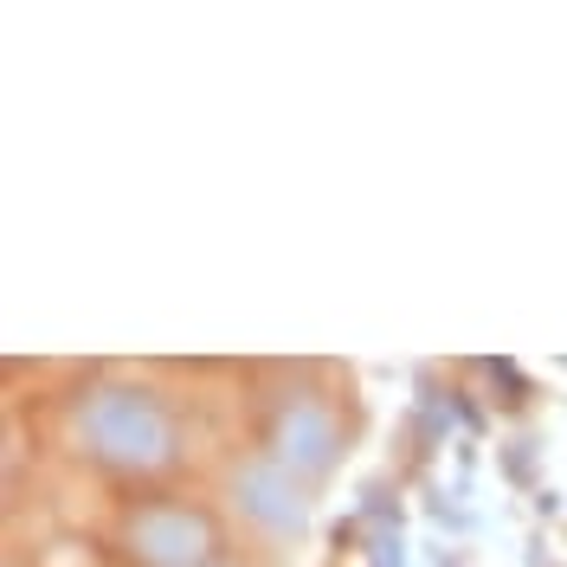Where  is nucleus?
Returning <instances> with one entry per match:
<instances>
[{"instance_id": "nucleus-1", "label": "nucleus", "mask_w": 567, "mask_h": 567, "mask_svg": "<svg viewBox=\"0 0 567 567\" xmlns=\"http://www.w3.org/2000/svg\"><path fill=\"white\" fill-rule=\"evenodd\" d=\"M71 432L84 445V458H97L116 477H148L181 458V425L175 413L136 381H97L78 393Z\"/></svg>"}, {"instance_id": "nucleus-2", "label": "nucleus", "mask_w": 567, "mask_h": 567, "mask_svg": "<svg viewBox=\"0 0 567 567\" xmlns=\"http://www.w3.org/2000/svg\"><path fill=\"white\" fill-rule=\"evenodd\" d=\"M123 548L142 567H207L219 535H213L207 509L175 503V496H148V503H136L123 516Z\"/></svg>"}, {"instance_id": "nucleus-3", "label": "nucleus", "mask_w": 567, "mask_h": 567, "mask_svg": "<svg viewBox=\"0 0 567 567\" xmlns=\"http://www.w3.org/2000/svg\"><path fill=\"white\" fill-rule=\"evenodd\" d=\"M342 458V425L322 406L317 393H290L271 413V464H284L297 484H310L322 471H336Z\"/></svg>"}, {"instance_id": "nucleus-4", "label": "nucleus", "mask_w": 567, "mask_h": 567, "mask_svg": "<svg viewBox=\"0 0 567 567\" xmlns=\"http://www.w3.org/2000/svg\"><path fill=\"white\" fill-rule=\"evenodd\" d=\"M233 503H239L265 535H303L310 529V496H303V484L271 458H251V464L233 471Z\"/></svg>"}, {"instance_id": "nucleus-5", "label": "nucleus", "mask_w": 567, "mask_h": 567, "mask_svg": "<svg viewBox=\"0 0 567 567\" xmlns=\"http://www.w3.org/2000/svg\"><path fill=\"white\" fill-rule=\"evenodd\" d=\"M529 445H535V439H516V445L503 452V471H509L516 484H529Z\"/></svg>"}, {"instance_id": "nucleus-6", "label": "nucleus", "mask_w": 567, "mask_h": 567, "mask_svg": "<svg viewBox=\"0 0 567 567\" xmlns=\"http://www.w3.org/2000/svg\"><path fill=\"white\" fill-rule=\"evenodd\" d=\"M400 548H406L400 535H381V542H374V567H406V555H400Z\"/></svg>"}, {"instance_id": "nucleus-7", "label": "nucleus", "mask_w": 567, "mask_h": 567, "mask_svg": "<svg viewBox=\"0 0 567 567\" xmlns=\"http://www.w3.org/2000/svg\"><path fill=\"white\" fill-rule=\"evenodd\" d=\"M491 374H496V381H503V388H509V393H523V374H516L509 361H491Z\"/></svg>"}, {"instance_id": "nucleus-8", "label": "nucleus", "mask_w": 567, "mask_h": 567, "mask_svg": "<svg viewBox=\"0 0 567 567\" xmlns=\"http://www.w3.org/2000/svg\"><path fill=\"white\" fill-rule=\"evenodd\" d=\"M207 567H226V561H207Z\"/></svg>"}]
</instances>
